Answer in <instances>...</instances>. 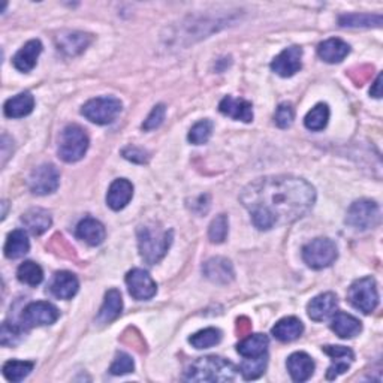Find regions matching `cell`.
<instances>
[{
	"mask_svg": "<svg viewBox=\"0 0 383 383\" xmlns=\"http://www.w3.org/2000/svg\"><path fill=\"white\" fill-rule=\"evenodd\" d=\"M240 200L252 216L255 227L270 231L306 216L316 201V192L306 180L277 176L250 183Z\"/></svg>",
	"mask_w": 383,
	"mask_h": 383,
	"instance_id": "1",
	"label": "cell"
},
{
	"mask_svg": "<svg viewBox=\"0 0 383 383\" xmlns=\"http://www.w3.org/2000/svg\"><path fill=\"white\" fill-rule=\"evenodd\" d=\"M236 367L220 356H204L193 361L186 372L184 379L189 382H231L236 376Z\"/></svg>",
	"mask_w": 383,
	"mask_h": 383,
	"instance_id": "2",
	"label": "cell"
},
{
	"mask_svg": "<svg viewBox=\"0 0 383 383\" xmlns=\"http://www.w3.org/2000/svg\"><path fill=\"white\" fill-rule=\"evenodd\" d=\"M173 239L174 234L171 229L156 228L150 227V224L141 227L138 229V247L142 259L149 265H154V263L162 261L171 247V243H173Z\"/></svg>",
	"mask_w": 383,
	"mask_h": 383,
	"instance_id": "3",
	"label": "cell"
},
{
	"mask_svg": "<svg viewBox=\"0 0 383 383\" xmlns=\"http://www.w3.org/2000/svg\"><path fill=\"white\" fill-rule=\"evenodd\" d=\"M88 149V137L86 130L78 125L66 126L62 132L59 144V156L62 161L72 164L83 159Z\"/></svg>",
	"mask_w": 383,
	"mask_h": 383,
	"instance_id": "4",
	"label": "cell"
},
{
	"mask_svg": "<svg viewBox=\"0 0 383 383\" xmlns=\"http://www.w3.org/2000/svg\"><path fill=\"white\" fill-rule=\"evenodd\" d=\"M337 256V246L329 239H316L302 248L304 262L314 270H322L333 265Z\"/></svg>",
	"mask_w": 383,
	"mask_h": 383,
	"instance_id": "5",
	"label": "cell"
},
{
	"mask_svg": "<svg viewBox=\"0 0 383 383\" xmlns=\"http://www.w3.org/2000/svg\"><path fill=\"white\" fill-rule=\"evenodd\" d=\"M348 299L356 310L365 314L375 311L379 304V294L373 277H364V279L356 280L349 287Z\"/></svg>",
	"mask_w": 383,
	"mask_h": 383,
	"instance_id": "6",
	"label": "cell"
},
{
	"mask_svg": "<svg viewBox=\"0 0 383 383\" xmlns=\"http://www.w3.org/2000/svg\"><path fill=\"white\" fill-rule=\"evenodd\" d=\"M87 120L96 125H110L122 113V102L113 96L90 99L81 110Z\"/></svg>",
	"mask_w": 383,
	"mask_h": 383,
	"instance_id": "7",
	"label": "cell"
},
{
	"mask_svg": "<svg viewBox=\"0 0 383 383\" xmlns=\"http://www.w3.org/2000/svg\"><path fill=\"white\" fill-rule=\"evenodd\" d=\"M380 222V208L375 201L361 200L353 202L346 216V223L353 229L367 231L376 228Z\"/></svg>",
	"mask_w": 383,
	"mask_h": 383,
	"instance_id": "8",
	"label": "cell"
},
{
	"mask_svg": "<svg viewBox=\"0 0 383 383\" xmlns=\"http://www.w3.org/2000/svg\"><path fill=\"white\" fill-rule=\"evenodd\" d=\"M59 316L60 311L55 304L47 301H38L30 302L29 306L23 310L21 321L25 328H33L55 324L59 319Z\"/></svg>",
	"mask_w": 383,
	"mask_h": 383,
	"instance_id": "9",
	"label": "cell"
},
{
	"mask_svg": "<svg viewBox=\"0 0 383 383\" xmlns=\"http://www.w3.org/2000/svg\"><path fill=\"white\" fill-rule=\"evenodd\" d=\"M59 184H60L59 169L51 164L38 166L36 169L32 171V174L29 177V188L35 195H50L57 190Z\"/></svg>",
	"mask_w": 383,
	"mask_h": 383,
	"instance_id": "10",
	"label": "cell"
},
{
	"mask_svg": "<svg viewBox=\"0 0 383 383\" xmlns=\"http://www.w3.org/2000/svg\"><path fill=\"white\" fill-rule=\"evenodd\" d=\"M126 285L129 294L139 301L150 299L157 292V286L156 282L152 279V275L141 268H135L127 273Z\"/></svg>",
	"mask_w": 383,
	"mask_h": 383,
	"instance_id": "11",
	"label": "cell"
},
{
	"mask_svg": "<svg viewBox=\"0 0 383 383\" xmlns=\"http://www.w3.org/2000/svg\"><path fill=\"white\" fill-rule=\"evenodd\" d=\"M301 59H302V48L301 47H289L283 50L279 56H277L273 63L271 69L280 76H292L301 69Z\"/></svg>",
	"mask_w": 383,
	"mask_h": 383,
	"instance_id": "12",
	"label": "cell"
},
{
	"mask_svg": "<svg viewBox=\"0 0 383 383\" xmlns=\"http://www.w3.org/2000/svg\"><path fill=\"white\" fill-rule=\"evenodd\" d=\"M204 275L216 285H229L235 279V271L231 261L227 258H211L202 267Z\"/></svg>",
	"mask_w": 383,
	"mask_h": 383,
	"instance_id": "13",
	"label": "cell"
},
{
	"mask_svg": "<svg viewBox=\"0 0 383 383\" xmlns=\"http://www.w3.org/2000/svg\"><path fill=\"white\" fill-rule=\"evenodd\" d=\"M322 350L331 358L333 365L328 368L326 372V379L328 380H334L340 375L346 373L350 364L355 360V355L349 348L345 346H324Z\"/></svg>",
	"mask_w": 383,
	"mask_h": 383,
	"instance_id": "14",
	"label": "cell"
},
{
	"mask_svg": "<svg viewBox=\"0 0 383 383\" xmlns=\"http://www.w3.org/2000/svg\"><path fill=\"white\" fill-rule=\"evenodd\" d=\"M219 110L222 114L234 118V120H241L244 123H250L253 120V107L246 99L227 96L220 101Z\"/></svg>",
	"mask_w": 383,
	"mask_h": 383,
	"instance_id": "15",
	"label": "cell"
},
{
	"mask_svg": "<svg viewBox=\"0 0 383 383\" xmlns=\"http://www.w3.org/2000/svg\"><path fill=\"white\" fill-rule=\"evenodd\" d=\"M337 306H338V299L336 294L333 292L321 294L318 297H314L309 302V306H307L309 318L314 322H322L336 311Z\"/></svg>",
	"mask_w": 383,
	"mask_h": 383,
	"instance_id": "16",
	"label": "cell"
},
{
	"mask_svg": "<svg viewBox=\"0 0 383 383\" xmlns=\"http://www.w3.org/2000/svg\"><path fill=\"white\" fill-rule=\"evenodd\" d=\"M91 42V36L83 32H62L56 38L57 48L66 56H76Z\"/></svg>",
	"mask_w": 383,
	"mask_h": 383,
	"instance_id": "17",
	"label": "cell"
},
{
	"mask_svg": "<svg viewBox=\"0 0 383 383\" xmlns=\"http://www.w3.org/2000/svg\"><path fill=\"white\" fill-rule=\"evenodd\" d=\"M287 372L295 382H306L314 373V361L304 352L292 353L287 358Z\"/></svg>",
	"mask_w": 383,
	"mask_h": 383,
	"instance_id": "18",
	"label": "cell"
},
{
	"mask_svg": "<svg viewBox=\"0 0 383 383\" xmlns=\"http://www.w3.org/2000/svg\"><path fill=\"white\" fill-rule=\"evenodd\" d=\"M78 287H80V283H78L75 274L69 271H60L55 275V279H52L50 290L56 298L71 299L76 295Z\"/></svg>",
	"mask_w": 383,
	"mask_h": 383,
	"instance_id": "19",
	"label": "cell"
},
{
	"mask_svg": "<svg viewBox=\"0 0 383 383\" xmlns=\"http://www.w3.org/2000/svg\"><path fill=\"white\" fill-rule=\"evenodd\" d=\"M132 196H134V186H132V183L126 178H118L110 186L107 202L110 208L118 211L130 202Z\"/></svg>",
	"mask_w": 383,
	"mask_h": 383,
	"instance_id": "20",
	"label": "cell"
},
{
	"mask_svg": "<svg viewBox=\"0 0 383 383\" xmlns=\"http://www.w3.org/2000/svg\"><path fill=\"white\" fill-rule=\"evenodd\" d=\"M75 235L76 239L83 240L88 246H99L105 240V228L99 220L86 217L84 220L78 223Z\"/></svg>",
	"mask_w": 383,
	"mask_h": 383,
	"instance_id": "21",
	"label": "cell"
},
{
	"mask_svg": "<svg viewBox=\"0 0 383 383\" xmlns=\"http://www.w3.org/2000/svg\"><path fill=\"white\" fill-rule=\"evenodd\" d=\"M350 52V47L348 42L343 41L338 38L326 39L318 47V55L319 57L326 63H340L345 60Z\"/></svg>",
	"mask_w": 383,
	"mask_h": 383,
	"instance_id": "22",
	"label": "cell"
},
{
	"mask_svg": "<svg viewBox=\"0 0 383 383\" xmlns=\"http://www.w3.org/2000/svg\"><path fill=\"white\" fill-rule=\"evenodd\" d=\"M123 310V299L122 294L118 292L117 289H111L105 295V301L102 304V307L96 316V322L98 324H110L115 321L118 316H120Z\"/></svg>",
	"mask_w": 383,
	"mask_h": 383,
	"instance_id": "23",
	"label": "cell"
},
{
	"mask_svg": "<svg viewBox=\"0 0 383 383\" xmlns=\"http://www.w3.org/2000/svg\"><path fill=\"white\" fill-rule=\"evenodd\" d=\"M41 52L42 44L38 39H33V41H29L17 52L12 62H14V66L20 72H30L36 66L38 57Z\"/></svg>",
	"mask_w": 383,
	"mask_h": 383,
	"instance_id": "24",
	"label": "cell"
},
{
	"mask_svg": "<svg viewBox=\"0 0 383 383\" xmlns=\"http://www.w3.org/2000/svg\"><path fill=\"white\" fill-rule=\"evenodd\" d=\"M331 329L340 338H352L362 331V324L348 313H336L331 321Z\"/></svg>",
	"mask_w": 383,
	"mask_h": 383,
	"instance_id": "25",
	"label": "cell"
},
{
	"mask_svg": "<svg viewBox=\"0 0 383 383\" xmlns=\"http://www.w3.org/2000/svg\"><path fill=\"white\" fill-rule=\"evenodd\" d=\"M21 222L25 229L33 235H41L47 232L52 223L50 213L42 208H32L29 211H25L21 217Z\"/></svg>",
	"mask_w": 383,
	"mask_h": 383,
	"instance_id": "26",
	"label": "cell"
},
{
	"mask_svg": "<svg viewBox=\"0 0 383 383\" xmlns=\"http://www.w3.org/2000/svg\"><path fill=\"white\" fill-rule=\"evenodd\" d=\"M268 345L270 340L265 334H248L239 343L236 350L244 358H255V356L265 355Z\"/></svg>",
	"mask_w": 383,
	"mask_h": 383,
	"instance_id": "27",
	"label": "cell"
},
{
	"mask_svg": "<svg viewBox=\"0 0 383 383\" xmlns=\"http://www.w3.org/2000/svg\"><path fill=\"white\" fill-rule=\"evenodd\" d=\"M302 331V322L298 318H294V316H289V318H285L274 325L273 336L283 343H289L301 337Z\"/></svg>",
	"mask_w": 383,
	"mask_h": 383,
	"instance_id": "28",
	"label": "cell"
},
{
	"mask_svg": "<svg viewBox=\"0 0 383 383\" xmlns=\"http://www.w3.org/2000/svg\"><path fill=\"white\" fill-rule=\"evenodd\" d=\"M35 108V98L28 93H20L14 98H11L6 101L5 103V115L9 117V118H21V117H25L29 115Z\"/></svg>",
	"mask_w": 383,
	"mask_h": 383,
	"instance_id": "29",
	"label": "cell"
},
{
	"mask_svg": "<svg viewBox=\"0 0 383 383\" xmlns=\"http://www.w3.org/2000/svg\"><path fill=\"white\" fill-rule=\"evenodd\" d=\"M30 243L28 239V234L23 229H16L8 235V240L5 243V256L9 259H18L29 252Z\"/></svg>",
	"mask_w": 383,
	"mask_h": 383,
	"instance_id": "30",
	"label": "cell"
},
{
	"mask_svg": "<svg viewBox=\"0 0 383 383\" xmlns=\"http://www.w3.org/2000/svg\"><path fill=\"white\" fill-rule=\"evenodd\" d=\"M382 21L380 14H345L338 18L341 28H380Z\"/></svg>",
	"mask_w": 383,
	"mask_h": 383,
	"instance_id": "31",
	"label": "cell"
},
{
	"mask_svg": "<svg viewBox=\"0 0 383 383\" xmlns=\"http://www.w3.org/2000/svg\"><path fill=\"white\" fill-rule=\"evenodd\" d=\"M329 120V108L326 103H318L314 108H311V111H309V114L304 118V125L309 130L313 132H319L322 129L326 127Z\"/></svg>",
	"mask_w": 383,
	"mask_h": 383,
	"instance_id": "32",
	"label": "cell"
},
{
	"mask_svg": "<svg viewBox=\"0 0 383 383\" xmlns=\"http://www.w3.org/2000/svg\"><path fill=\"white\" fill-rule=\"evenodd\" d=\"M267 364H268L267 353L261 355V356H255V358H247L240 365V372L246 380H255L265 373Z\"/></svg>",
	"mask_w": 383,
	"mask_h": 383,
	"instance_id": "33",
	"label": "cell"
},
{
	"mask_svg": "<svg viewBox=\"0 0 383 383\" xmlns=\"http://www.w3.org/2000/svg\"><path fill=\"white\" fill-rule=\"evenodd\" d=\"M17 277H18V280L24 285L38 286V285H41V282L44 280V271L41 267L38 265V263L28 261V262L21 263V265L18 267Z\"/></svg>",
	"mask_w": 383,
	"mask_h": 383,
	"instance_id": "34",
	"label": "cell"
},
{
	"mask_svg": "<svg viewBox=\"0 0 383 383\" xmlns=\"http://www.w3.org/2000/svg\"><path fill=\"white\" fill-rule=\"evenodd\" d=\"M33 367L30 361H8L4 365V376L9 382H21L33 372Z\"/></svg>",
	"mask_w": 383,
	"mask_h": 383,
	"instance_id": "35",
	"label": "cell"
},
{
	"mask_svg": "<svg viewBox=\"0 0 383 383\" xmlns=\"http://www.w3.org/2000/svg\"><path fill=\"white\" fill-rule=\"evenodd\" d=\"M222 340V333L217 328H205L202 331L193 334L189 341L195 349H208L219 345Z\"/></svg>",
	"mask_w": 383,
	"mask_h": 383,
	"instance_id": "36",
	"label": "cell"
},
{
	"mask_svg": "<svg viewBox=\"0 0 383 383\" xmlns=\"http://www.w3.org/2000/svg\"><path fill=\"white\" fill-rule=\"evenodd\" d=\"M228 231H229L228 217L224 215L217 216L213 222H211L210 229H208V236H210L211 243H216V244L223 243L224 240H227Z\"/></svg>",
	"mask_w": 383,
	"mask_h": 383,
	"instance_id": "37",
	"label": "cell"
},
{
	"mask_svg": "<svg viewBox=\"0 0 383 383\" xmlns=\"http://www.w3.org/2000/svg\"><path fill=\"white\" fill-rule=\"evenodd\" d=\"M24 336V328L5 322L2 325V331H0V343L4 346H16L21 341Z\"/></svg>",
	"mask_w": 383,
	"mask_h": 383,
	"instance_id": "38",
	"label": "cell"
},
{
	"mask_svg": "<svg viewBox=\"0 0 383 383\" xmlns=\"http://www.w3.org/2000/svg\"><path fill=\"white\" fill-rule=\"evenodd\" d=\"M211 132H213V123H211L210 120H201L193 125V127L190 129L189 132V141L195 145H201V144H205L210 137H211Z\"/></svg>",
	"mask_w": 383,
	"mask_h": 383,
	"instance_id": "39",
	"label": "cell"
},
{
	"mask_svg": "<svg viewBox=\"0 0 383 383\" xmlns=\"http://www.w3.org/2000/svg\"><path fill=\"white\" fill-rule=\"evenodd\" d=\"M135 370V364L134 360L130 358V356L125 352H118L115 355V358L110 367V373L113 376H123L127 373H132Z\"/></svg>",
	"mask_w": 383,
	"mask_h": 383,
	"instance_id": "40",
	"label": "cell"
},
{
	"mask_svg": "<svg viewBox=\"0 0 383 383\" xmlns=\"http://www.w3.org/2000/svg\"><path fill=\"white\" fill-rule=\"evenodd\" d=\"M294 117H295V111L292 108V105H290V103H282V105H279V108H277V111H275L274 122L279 127L286 129V127H289L290 125H292Z\"/></svg>",
	"mask_w": 383,
	"mask_h": 383,
	"instance_id": "41",
	"label": "cell"
},
{
	"mask_svg": "<svg viewBox=\"0 0 383 383\" xmlns=\"http://www.w3.org/2000/svg\"><path fill=\"white\" fill-rule=\"evenodd\" d=\"M165 114H166V108L165 105H156V107L152 110L150 115L147 117V120L142 123V129L144 130H153L156 127H159L162 125V122L165 120Z\"/></svg>",
	"mask_w": 383,
	"mask_h": 383,
	"instance_id": "42",
	"label": "cell"
},
{
	"mask_svg": "<svg viewBox=\"0 0 383 383\" xmlns=\"http://www.w3.org/2000/svg\"><path fill=\"white\" fill-rule=\"evenodd\" d=\"M349 75H350V78H352V81H353L356 86H358V87H361L365 81L370 80V76L373 75V66H368V64L360 66V68L352 69V71L349 72Z\"/></svg>",
	"mask_w": 383,
	"mask_h": 383,
	"instance_id": "43",
	"label": "cell"
},
{
	"mask_svg": "<svg viewBox=\"0 0 383 383\" xmlns=\"http://www.w3.org/2000/svg\"><path fill=\"white\" fill-rule=\"evenodd\" d=\"M123 156L126 157L127 161H132L135 164H147L149 162V154L145 153L141 149L137 147H126L123 152Z\"/></svg>",
	"mask_w": 383,
	"mask_h": 383,
	"instance_id": "44",
	"label": "cell"
},
{
	"mask_svg": "<svg viewBox=\"0 0 383 383\" xmlns=\"http://www.w3.org/2000/svg\"><path fill=\"white\" fill-rule=\"evenodd\" d=\"M250 331H252V322H250V319L246 318V316H241V318L236 321V334L240 337H246L250 334Z\"/></svg>",
	"mask_w": 383,
	"mask_h": 383,
	"instance_id": "45",
	"label": "cell"
},
{
	"mask_svg": "<svg viewBox=\"0 0 383 383\" xmlns=\"http://www.w3.org/2000/svg\"><path fill=\"white\" fill-rule=\"evenodd\" d=\"M380 87H382V75L379 74L377 78H376V81L373 83V87L370 88V95H372L373 98H380L382 96V91H380Z\"/></svg>",
	"mask_w": 383,
	"mask_h": 383,
	"instance_id": "46",
	"label": "cell"
}]
</instances>
